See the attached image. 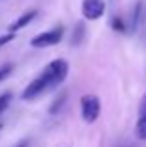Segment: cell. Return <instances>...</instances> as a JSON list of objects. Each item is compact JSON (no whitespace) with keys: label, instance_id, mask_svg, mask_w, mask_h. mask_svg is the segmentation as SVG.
Listing matches in <instances>:
<instances>
[{"label":"cell","instance_id":"obj_8","mask_svg":"<svg viewBox=\"0 0 146 147\" xmlns=\"http://www.w3.org/2000/svg\"><path fill=\"white\" fill-rule=\"evenodd\" d=\"M66 99H68V95H66V93H60L58 97H56V100L51 104L49 112H51V114H58V112L62 110V106H64V102H66Z\"/></svg>","mask_w":146,"mask_h":147},{"label":"cell","instance_id":"obj_1","mask_svg":"<svg viewBox=\"0 0 146 147\" xmlns=\"http://www.w3.org/2000/svg\"><path fill=\"white\" fill-rule=\"evenodd\" d=\"M68 73H70V65H68L66 60H60V58L58 60H53L51 63L41 71V75L36 76V78L25 88L21 97L25 100L38 99L40 95H43L45 91H51V90H55L56 86H60V84L66 80Z\"/></svg>","mask_w":146,"mask_h":147},{"label":"cell","instance_id":"obj_16","mask_svg":"<svg viewBox=\"0 0 146 147\" xmlns=\"http://www.w3.org/2000/svg\"><path fill=\"white\" fill-rule=\"evenodd\" d=\"M0 130H2V123H0Z\"/></svg>","mask_w":146,"mask_h":147},{"label":"cell","instance_id":"obj_5","mask_svg":"<svg viewBox=\"0 0 146 147\" xmlns=\"http://www.w3.org/2000/svg\"><path fill=\"white\" fill-rule=\"evenodd\" d=\"M144 17H146V4L141 0V2H137L135 7H133V13H131V17H129V22L126 24V32L128 34L139 32L141 26H143V22H144Z\"/></svg>","mask_w":146,"mask_h":147},{"label":"cell","instance_id":"obj_11","mask_svg":"<svg viewBox=\"0 0 146 147\" xmlns=\"http://www.w3.org/2000/svg\"><path fill=\"white\" fill-rule=\"evenodd\" d=\"M11 69H13V67H11L10 63H6V65H0V82H2V80L6 78V76L10 75V73H11Z\"/></svg>","mask_w":146,"mask_h":147},{"label":"cell","instance_id":"obj_4","mask_svg":"<svg viewBox=\"0 0 146 147\" xmlns=\"http://www.w3.org/2000/svg\"><path fill=\"white\" fill-rule=\"evenodd\" d=\"M105 2L103 0H83V6H81V11H83V17L86 21H98V19L103 17L105 13Z\"/></svg>","mask_w":146,"mask_h":147},{"label":"cell","instance_id":"obj_3","mask_svg":"<svg viewBox=\"0 0 146 147\" xmlns=\"http://www.w3.org/2000/svg\"><path fill=\"white\" fill-rule=\"evenodd\" d=\"M64 37V28L62 26H56L53 30H47V32L40 34V36L32 37L30 45L36 49H45V47H53V45H58Z\"/></svg>","mask_w":146,"mask_h":147},{"label":"cell","instance_id":"obj_12","mask_svg":"<svg viewBox=\"0 0 146 147\" xmlns=\"http://www.w3.org/2000/svg\"><path fill=\"white\" fill-rule=\"evenodd\" d=\"M111 24H113V28H114V30H118V32H126V24L122 22V19H120V17H116L113 22H111Z\"/></svg>","mask_w":146,"mask_h":147},{"label":"cell","instance_id":"obj_7","mask_svg":"<svg viewBox=\"0 0 146 147\" xmlns=\"http://www.w3.org/2000/svg\"><path fill=\"white\" fill-rule=\"evenodd\" d=\"M84 32H86V26L83 22H77L75 24V30H73V36H71V45H81L84 39Z\"/></svg>","mask_w":146,"mask_h":147},{"label":"cell","instance_id":"obj_10","mask_svg":"<svg viewBox=\"0 0 146 147\" xmlns=\"http://www.w3.org/2000/svg\"><path fill=\"white\" fill-rule=\"evenodd\" d=\"M10 102H11V93H4V95H0V114L8 110Z\"/></svg>","mask_w":146,"mask_h":147},{"label":"cell","instance_id":"obj_15","mask_svg":"<svg viewBox=\"0 0 146 147\" xmlns=\"http://www.w3.org/2000/svg\"><path fill=\"white\" fill-rule=\"evenodd\" d=\"M15 147H28V140H23V142H19Z\"/></svg>","mask_w":146,"mask_h":147},{"label":"cell","instance_id":"obj_6","mask_svg":"<svg viewBox=\"0 0 146 147\" xmlns=\"http://www.w3.org/2000/svg\"><path fill=\"white\" fill-rule=\"evenodd\" d=\"M38 15V11L36 9H30V11H26V13H23L19 19H15L13 22L10 24V32L11 34H15V32H19L21 28H25L26 24H30V22L34 21V17Z\"/></svg>","mask_w":146,"mask_h":147},{"label":"cell","instance_id":"obj_17","mask_svg":"<svg viewBox=\"0 0 146 147\" xmlns=\"http://www.w3.org/2000/svg\"><path fill=\"white\" fill-rule=\"evenodd\" d=\"M111 2H114V0H111Z\"/></svg>","mask_w":146,"mask_h":147},{"label":"cell","instance_id":"obj_13","mask_svg":"<svg viewBox=\"0 0 146 147\" xmlns=\"http://www.w3.org/2000/svg\"><path fill=\"white\" fill-rule=\"evenodd\" d=\"M139 117H146V93L143 95L141 104H139Z\"/></svg>","mask_w":146,"mask_h":147},{"label":"cell","instance_id":"obj_2","mask_svg":"<svg viewBox=\"0 0 146 147\" xmlns=\"http://www.w3.org/2000/svg\"><path fill=\"white\" fill-rule=\"evenodd\" d=\"M101 114V100L96 95H84L81 99V115L86 123H94Z\"/></svg>","mask_w":146,"mask_h":147},{"label":"cell","instance_id":"obj_14","mask_svg":"<svg viewBox=\"0 0 146 147\" xmlns=\"http://www.w3.org/2000/svg\"><path fill=\"white\" fill-rule=\"evenodd\" d=\"M15 39V34H6V36H2V37H0V47H4V45H6V43H10V41H13Z\"/></svg>","mask_w":146,"mask_h":147},{"label":"cell","instance_id":"obj_9","mask_svg":"<svg viewBox=\"0 0 146 147\" xmlns=\"http://www.w3.org/2000/svg\"><path fill=\"white\" fill-rule=\"evenodd\" d=\"M135 132L141 140H146V117H139L137 119V127H135Z\"/></svg>","mask_w":146,"mask_h":147}]
</instances>
